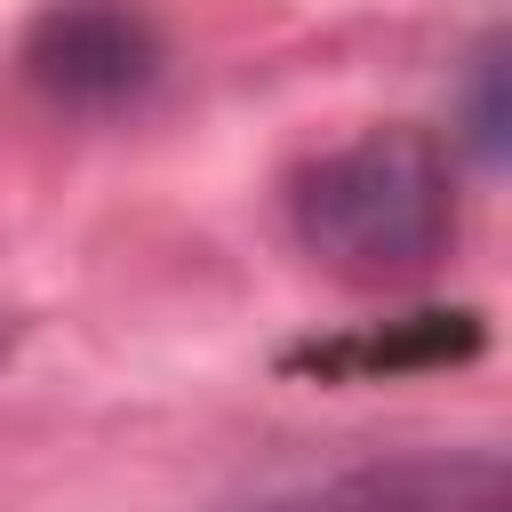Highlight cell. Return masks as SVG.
I'll list each match as a JSON object with an SVG mask.
<instances>
[{"instance_id": "6da1fadb", "label": "cell", "mask_w": 512, "mask_h": 512, "mask_svg": "<svg viewBox=\"0 0 512 512\" xmlns=\"http://www.w3.org/2000/svg\"><path fill=\"white\" fill-rule=\"evenodd\" d=\"M288 224L320 272H336L352 288H408L456 240V184L424 136L376 128V136L320 152L296 176Z\"/></svg>"}, {"instance_id": "7a4b0ae2", "label": "cell", "mask_w": 512, "mask_h": 512, "mask_svg": "<svg viewBox=\"0 0 512 512\" xmlns=\"http://www.w3.org/2000/svg\"><path fill=\"white\" fill-rule=\"evenodd\" d=\"M24 72L64 112H120L160 80V32L136 0H56L24 40Z\"/></svg>"}, {"instance_id": "3957f363", "label": "cell", "mask_w": 512, "mask_h": 512, "mask_svg": "<svg viewBox=\"0 0 512 512\" xmlns=\"http://www.w3.org/2000/svg\"><path fill=\"white\" fill-rule=\"evenodd\" d=\"M240 512H512V480L488 448H416L272 488Z\"/></svg>"}, {"instance_id": "277c9868", "label": "cell", "mask_w": 512, "mask_h": 512, "mask_svg": "<svg viewBox=\"0 0 512 512\" xmlns=\"http://www.w3.org/2000/svg\"><path fill=\"white\" fill-rule=\"evenodd\" d=\"M472 152L504 160V48H488L472 72Z\"/></svg>"}]
</instances>
